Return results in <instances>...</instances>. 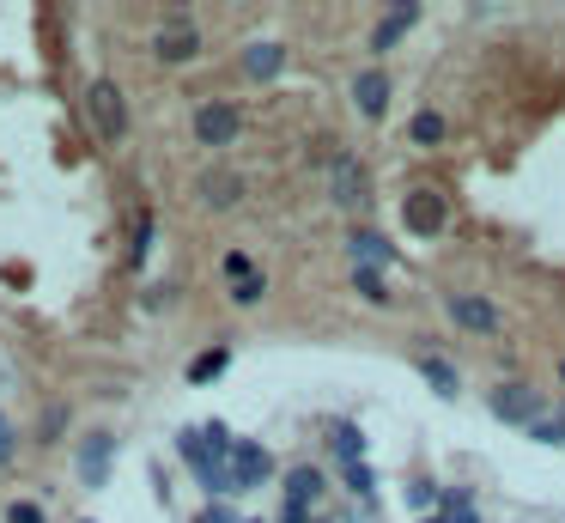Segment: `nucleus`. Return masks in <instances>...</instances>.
Wrapping results in <instances>:
<instances>
[{"instance_id":"obj_15","label":"nucleus","mask_w":565,"mask_h":523,"mask_svg":"<svg viewBox=\"0 0 565 523\" xmlns=\"http://www.w3.org/2000/svg\"><path fill=\"white\" fill-rule=\"evenodd\" d=\"M389 262V244L377 232H353V268H383Z\"/></svg>"},{"instance_id":"obj_8","label":"nucleus","mask_w":565,"mask_h":523,"mask_svg":"<svg viewBox=\"0 0 565 523\" xmlns=\"http://www.w3.org/2000/svg\"><path fill=\"white\" fill-rule=\"evenodd\" d=\"M231 457H237V487H256V481L274 475V463H268L262 444H231Z\"/></svg>"},{"instance_id":"obj_13","label":"nucleus","mask_w":565,"mask_h":523,"mask_svg":"<svg viewBox=\"0 0 565 523\" xmlns=\"http://www.w3.org/2000/svg\"><path fill=\"white\" fill-rule=\"evenodd\" d=\"M414 371H420V378H426L444 402H456V390H462V384H456V371H450L444 359H432V353H426V359H414Z\"/></svg>"},{"instance_id":"obj_7","label":"nucleus","mask_w":565,"mask_h":523,"mask_svg":"<svg viewBox=\"0 0 565 523\" xmlns=\"http://www.w3.org/2000/svg\"><path fill=\"white\" fill-rule=\"evenodd\" d=\"M104 475H110V432H92L86 451H79V481H86V487H104Z\"/></svg>"},{"instance_id":"obj_5","label":"nucleus","mask_w":565,"mask_h":523,"mask_svg":"<svg viewBox=\"0 0 565 523\" xmlns=\"http://www.w3.org/2000/svg\"><path fill=\"white\" fill-rule=\"evenodd\" d=\"M237 128H244V122H237L231 104H201V110H195V140H201V146H231Z\"/></svg>"},{"instance_id":"obj_14","label":"nucleus","mask_w":565,"mask_h":523,"mask_svg":"<svg viewBox=\"0 0 565 523\" xmlns=\"http://www.w3.org/2000/svg\"><path fill=\"white\" fill-rule=\"evenodd\" d=\"M335 201H341V207L365 201V177H359V165H353V159H335Z\"/></svg>"},{"instance_id":"obj_25","label":"nucleus","mask_w":565,"mask_h":523,"mask_svg":"<svg viewBox=\"0 0 565 523\" xmlns=\"http://www.w3.org/2000/svg\"><path fill=\"white\" fill-rule=\"evenodd\" d=\"M535 438H553V444H565V414H559V420H541V426H535Z\"/></svg>"},{"instance_id":"obj_24","label":"nucleus","mask_w":565,"mask_h":523,"mask_svg":"<svg viewBox=\"0 0 565 523\" xmlns=\"http://www.w3.org/2000/svg\"><path fill=\"white\" fill-rule=\"evenodd\" d=\"M13 457H19V444H13V420L0 414V463H13Z\"/></svg>"},{"instance_id":"obj_16","label":"nucleus","mask_w":565,"mask_h":523,"mask_svg":"<svg viewBox=\"0 0 565 523\" xmlns=\"http://www.w3.org/2000/svg\"><path fill=\"white\" fill-rule=\"evenodd\" d=\"M329 438H335V451H341V463H347V469H359V457H365V438H359V432H353L347 420H335V426H329Z\"/></svg>"},{"instance_id":"obj_21","label":"nucleus","mask_w":565,"mask_h":523,"mask_svg":"<svg viewBox=\"0 0 565 523\" xmlns=\"http://www.w3.org/2000/svg\"><path fill=\"white\" fill-rule=\"evenodd\" d=\"M262 292H268V286H262V274H256V280H244V286H231V305H262Z\"/></svg>"},{"instance_id":"obj_18","label":"nucleus","mask_w":565,"mask_h":523,"mask_svg":"<svg viewBox=\"0 0 565 523\" xmlns=\"http://www.w3.org/2000/svg\"><path fill=\"white\" fill-rule=\"evenodd\" d=\"M225 359H231L225 347H213V353H201V359L189 365V384H207V378H219V371H225Z\"/></svg>"},{"instance_id":"obj_23","label":"nucleus","mask_w":565,"mask_h":523,"mask_svg":"<svg viewBox=\"0 0 565 523\" xmlns=\"http://www.w3.org/2000/svg\"><path fill=\"white\" fill-rule=\"evenodd\" d=\"M7 523H43V511H37L31 499H13V505H7Z\"/></svg>"},{"instance_id":"obj_20","label":"nucleus","mask_w":565,"mask_h":523,"mask_svg":"<svg viewBox=\"0 0 565 523\" xmlns=\"http://www.w3.org/2000/svg\"><path fill=\"white\" fill-rule=\"evenodd\" d=\"M225 274H231V286H244V280H256V262H250L244 250H231V256H225Z\"/></svg>"},{"instance_id":"obj_22","label":"nucleus","mask_w":565,"mask_h":523,"mask_svg":"<svg viewBox=\"0 0 565 523\" xmlns=\"http://www.w3.org/2000/svg\"><path fill=\"white\" fill-rule=\"evenodd\" d=\"M353 286H359L365 298H383V274H377V268H353Z\"/></svg>"},{"instance_id":"obj_26","label":"nucleus","mask_w":565,"mask_h":523,"mask_svg":"<svg viewBox=\"0 0 565 523\" xmlns=\"http://www.w3.org/2000/svg\"><path fill=\"white\" fill-rule=\"evenodd\" d=\"M201 523H237V517H231V511H225V505H213V511H207V517H201Z\"/></svg>"},{"instance_id":"obj_1","label":"nucleus","mask_w":565,"mask_h":523,"mask_svg":"<svg viewBox=\"0 0 565 523\" xmlns=\"http://www.w3.org/2000/svg\"><path fill=\"white\" fill-rule=\"evenodd\" d=\"M86 110H92V128L104 140H122L128 134V98L116 92V80H92L86 86Z\"/></svg>"},{"instance_id":"obj_12","label":"nucleus","mask_w":565,"mask_h":523,"mask_svg":"<svg viewBox=\"0 0 565 523\" xmlns=\"http://www.w3.org/2000/svg\"><path fill=\"white\" fill-rule=\"evenodd\" d=\"M280 61H286L280 43H256V49H244V73H250V80H274Z\"/></svg>"},{"instance_id":"obj_3","label":"nucleus","mask_w":565,"mask_h":523,"mask_svg":"<svg viewBox=\"0 0 565 523\" xmlns=\"http://www.w3.org/2000/svg\"><path fill=\"white\" fill-rule=\"evenodd\" d=\"M541 408H547V402H541L529 384H499V390H493V414H499L505 426H529V432H535V426H541Z\"/></svg>"},{"instance_id":"obj_17","label":"nucleus","mask_w":565,"mask_h":523,"mask_svg":"<svg viewBox=\"0 0 565 523\" xmlns=\"http://www.w3.org/2000/svg\"><path fill=\"white\" fill-rule=\"evenodd\" d=\"M286 493H292V505H304V499L322 493V475H316V469H292V475H286Z\"/></svg>"},{"instance_id":"obj_9","label":"nucleus","mask_w":565,"mask_h":523,"mask_svg":"<svg viewBox=\"0 0 565 523\" xmlns=\"http://www.w3.org/2000/svg\"><path fill=\"white\" fill-rule=\"evenodd\" d=\"M195 55H201L195 25H189V31H158V61H165V67H183V61H195Z\"/></svg>"},{"instance_id":"obj_4","label":"nucleus","mask_w":565,"mask_h":523,"mask_svg":"<svg viewBox=\"0 0 565 523\" xmlns=\"http://www.w3.org/2000/svg\"><path fill=\"white\" fill-rule=\"evenodd\" d=\"M450 317L462 323V329H474V335H499V305H493V298H480V292H456L450 298Z\"/></svg>"},{"instance_id":"obj_2","label":"nucleus","mask_w":565,"mask_h":523,"mask_svg":"<svg viewBox=\"0 0 565 523\" xmlns=\"http://www.w3.org/2000/svg\"><path fill=\"white\" fill-rule=\"evenodd\" d=\"M444 213H450V201L438 189H408V195H401V219H408L414 238H438L444 232Z\"/></svg>"},{"instance_id":"obj_10","label":"nucleus","mask_w":565,"mask_h":523,"mask_svg":"<svg viewBox=\"0 0 565 523\" xmlns=\"http://www.w3.org/2000/svg\"><path fill=\"white\" fill-rule=\"evenodd\" d=\"M414 19H420V7H389V13H383V25L371 31V49L401 43V31H414Z\"/></svg>"},{"instance_id":"obj_6","label":"nucleus","mask_w":565,"mask_h":523,"mask_svg":"<svg viewBox=\"0 0 565 523\" xmlns=\"http://www.w3.org/2000/svg\"><path fill=\"white\" fill-rule=\"evenodd\" d=\"M353 104H359V116H371V122L389 110V73H383V67H365L359 80H353Z\"/></svg>"},{"instance_id":"obj_19","label":"nucleus","mask_w":565,"mask_h":523,"mask_svg":"<svg viewBox=\"0 0 565 523\" xmlns=\"http://www.w3.org/2000/svg\"><path fill=\"white\" fill-rule=\"evenodd\" d=\"M414 140H420V146H438V140H444V116H438V110H420V116H414Z\"/></svg>"},{"instance_id":"obj_11","label":"nucleus","mask_w":565,"mask_h":523,"mask_svg":"<svg viewBox=\"0 0 565 523\" xmlns=\"http://www.w3.org/2000/svg\"><path fill=\"white\" fill-rule=\"evenodd\" d=\"M237 195H244L237 171H207V177H201V201H207V207H231Z\"/></svg>"}]
</instances>
